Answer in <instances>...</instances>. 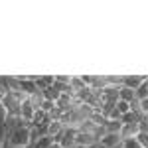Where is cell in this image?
Here are the masks:
<instances>
[{
	"instance_id": "cell-17",
	"label": "cell",
	"mask_w": 148,
	"mask_h": 148,
	"mask_svg": "<svg viewBox=\"0 0 148 148\" xmlns=\"http://www.w3.org/2000/svg\"><path fill=\"white\" fill-rule=\"evenodd\" d=\"M116 111L121 114H126V113H130V103H126V101H116Z\"/></svg>"
},
{
	"instance_id": "cell-21",
	"label": "cell",
	"mask_w": 148,
	"mask_h": 148,
	"mask_svg": "<svg viewBox=\"0 0 148 148\" xmlns=\"http://www.w3.org/2000/svg\"><path fill=\"white\" fill-rule=\"evenodd\" d=\"M138 142H140V146L142 148H148V134L146 132H138Z\"/></svg>"
},
{
	"instance_id": "cell-19",
	"label": "cell",
	"mask_w": 148,
	"mask_h": 148,
	"mask_svg": "<svg viewBox=\"0 0 148 148\" xmlns=\"http://www.w3.org/2000/svg\"><path fill=\"white\" fill-rule=\"evenodd\" d=\"M40 109H42L44 113H47V114H49L51 111H53V109H56V103H53V101H47V99H46V101L42 103V107H40Z\"/></svg>"
},
{
	"instance_id": "cell-24",
	"label": "cell",
	"mask_w": 148,
	"mask_h": 148,
	"mask_svg": "<svg viewBox=\"0 0 148 148\" xmlns=\"http://www.w3.org/2000/svg\"><path fill=\"white\" fill-rule=\"evenodd\" d=\"M140 111L144 114H148V99H142V101H140Z\"/></svg>"
},
{
	"instance_id": "cell-6",
	"label": "cell",
	"mask_w": 148,
	"mask_h": 148,
	"mask_svg": "<svg viewBox=\"0 0 148 148\" xmlns=\"http://www.w3.org/2000/svg\"><path fill=\"white\" fill-rule=\"evenodd\" d=\"M75 138H77V128H65L63 130V140H61V148H73L75 144Z\"/></svg>"
},
{
	"instance_id": "cell-7",
	"label": "cell",
	"mask_w": 148,
	"mask_h": 148,
	"mask_svg": "<svg viewBox=\"0 0 148 148\" xmlns=\"http://www.w3.org/2000/svg\"><path fill=\"white\" fill-rule=\"evenodd\" d=\"M34 113H36V107L32 105V101H30V99H26V101L22 103V107H20V116H22L24 121H30V123H32ZM32 126H34V125H32Z\"/></svg>"
},
{
	"instance_id": "cell-20",
	"label": "cell",
	"mask_w": 148,
	"mask_h": 148,
	"mask_svg": "<svg viewBox=\"0 0 148 148\" xmlns=\"http://www.w3.org/2000/svg\"><path fill=\"white\" fill-rule=\"evenodd\" d=\"M138 128H140V132L148 134V114H142V119L138 121Z\"/></svg>"
},
{
	"instance_id": "cell-28",
	"label": "cell",
	"mask_w": 148,
	"mask_h": 148,
	"mask_svg": "<svg viewBox=\"0 0 148 148\" xmlns=\"http://www.w3.org/2000/svg\"><path fill=\"white\" fill-rule=\"evenodd\" d=\"M0 148H4V146H2V144H0Z\"/></svg>"
},
{
	"instance_id": "cell-2",
	"label": "cell",
	"mask_w": 148,
	"mask_h": 148,
	"mask_svg": "<svg viewBox=\"0 0 148 148\" xmlns=\"http://www.w3.org/2000/svg\"><path fill=\"white\" fill-rule=\"evenodd\" d=\"M99 144H101V148H121V144H123V138H121V134L107 132V134H105V136L99 140Z\"/></svg>"
},
{
	"instance_id": "cell-18",
	"label": "cell",
	"mask_w": 148,
	"mask_h": 148,
	"mask_svg": "<svg viewBox=\"0 0 148 148\" xmlns=\"http://www.w3.org/2000/svg\"><path fill=\"white\" fill-rule=\"evenodd\" d=\"M10 138V130L6 128V125H0V144H4Z\"/></svg>"
},
{
	"instance_id": "cell-16",
	"label": "cell",
	"mask_w": 148,
	"mask_h": 148,
	"mask_svg": "<svg viewBox=\"0 0 148 148\" xmlns=\"http://www.w3.org/2000/svg\"><path fill=\"white\" fill-rule=\"evenodd\" d=\"M121 148H142V146H140L138 138H126V140H123Z\"/></svg>"
},
{
	"instance_id": "cell-14",
	"label": "cell",
	"mask_w": 148,
	"mask_h": 148,
	"mask_svg": "<svg viewBox=\"0 0 148 148\" xmlns=\"http://www.w3.org/2000/svg\"><path fill=\"white\" fill-rule=\"evenodd\" d=\"M30 101H32V105H34L36 109H40L42 107V103L46 101V97H44V91H36L32 97H30Z\"/></svg>"
},
{
	"instance_id": "cell-4",
	"label": "cell",
	"mask_w": 148,
	"mask_h": 148,
	"mask_svg": "<svg viewBox=\"0 0 148 148\" xmlns=\"http://www.w3.org/2000/svg\"><path fill=\"white\" fill-rule=\"evenodd\" d=\"M148 77L146 75H125V79H123V85L128 87V89H134L136 91L138 87H140V83H144Z\"/></svg>"
},
{
	"instance_id": "cell-13",
	"label": "cell",
	"mask_w": 148,
	"mask_h": 148,
	"mask_svg": "<svg viewBox=\"0 0 148 148\" xmlns=\"http://www.w3.org/2000/svg\"><path fill=\"white\" fill-rule=\"evenodd\" d=\"M47 119V113H44L42 109H36V113H34V116H32V125L34 126H38V125H42L44 121Z\"/></svg>"
},
{
	"instance_id": "cell-15",
	"label": "cell",
	"mask_w": 148,
	"mask_h": 148,
	"mask_svg": "<svg viewBox=\"0 0 148 148\" xmlns=\"http://www.w3.org/2000/svg\"><path fill=\"white\" fill-rule=\"evenodd\" d=\"M69 85H71V89L77 93V91H81L83 87H87L85 83H83V79L81 77H71V81H69Z\"/></svg>"
},
{
	"instance_id": "cell-27",
	"label": "cell",
	"mask_w": 148,
	"mask_h": 148,
	"mask_svg": "<svg viewBox=\"0 0 148 148\" xmlns=\"http://www.w3.org/2000/svg\"><path fill=\"white\" fill-rule=\"evenodd\" d=\"M73 148H83V146H73Z\"/></svg>"
},
{
	"instance_id": "cell-5",
	"label": "cell",
	"mask_w": 148,
	"mask_h": 148,
	"mask_svg": "<svg viewBox=\"0 0 148 148\" xmlns=\"http://www.w3.org/2000/svg\"><path fill=\"white\" fill-rule=\"evenodd\" d=\"M18 79H20V91H24L28 97H32L36 91H40L34 79H30V77H18Z\"/></svg>"
},
{
	"instance_id": "cell-26",
	"label": "cell",
	"mask_w": 148,
	"mask_h": 148,
	"mask_svg": "<svg viewBox=\"0 0 148 148\" xmlns=\"http://www.w3.org/2000/svg\"><path fill=\"white\" fill-rule=\"evenodd\" d=\"M49 148H61V144H56V142H53V144H51Z\"/></svg>"
},
{
	"instance_id": "cell-25",
	"label": "cell",
	"mask_w": 148,
	"mask_h": 148,
	"mask_svg": "<svg viewBox=\"0 0 148 148\" xmlns=\"http://www.w3.org/2000/svg\"><path fill=\"white\" fill-rule=\"evenodd\" d=\"M6 95H8V91H6V87H4V85L0 83V103H2L4 99H6Z\"/></svg>"
},
{
	"instance_id": "cell-9",
	"label": "cell",
	"mask_w": 148,
	"mask_h": 148,
	"mask_svg": "<svg viewBox=\"0 0 148 148\" xmlns=\"http://www.w3.org/2000/svg\"><path fill=\"white\" fill-rule=\"evenodd\" d=\"M105 128H107V132L121 134V130H123V123H121V121H111V119H107V123H105Z\"/></svg>"
},
{
	"instance_id": "cell-12",
	"label": "cell",
	"mask_w": 148,
	"mask_h": 148,
	"mask_svg": "<svg viewBox=\"0 0 148 148\" xmlns=\"http://www.w3.org/2000/svg\"><path fill=\"white\" fill-rule=\"evenodd\" d=\"M134 95H136L138 101H142V99H148V79L144 81V83H140V87H138L136 91H134Z\"/></svg>"
},
{
	"instance_id": "cell-23",
	"label": "cell",
	"mask_w": 148,
	"mask_h": 148,
	"mask_svg": "<svg viewBox=\"0 0 148 148\" xmlns=\"http://www.w3.org/2000/svg\"><path fill=\"white\" fill-rule=\"evenodd\" d=\"M6 119H8V113H6L4 105L0 103V125H4V123H6Z\"/></svg>"
},
{
	"instance_id": "cell-1",
	"label": "cell",
	"mask_w": 148,
	"mask_h": 148,
	"mask_svg": "<svg viewBox=\"0 0 148 148\" xmlns=\"http://www.w3.org/2000/svg\"><path fill=\"white\" fill-rule=\"evenodd\" d=\"M2 105H4V109H6L8 116H20V107H22V101H20L14 93H8V95H6V99L2 101Z\"/></svg>"
},
{
	"instance_id": "cell-8",
	"label": "cell",
	"mask_w": 148,
	"mask_h": 148,
	"mask_svg": "<svg viewBox=\"0 0 148 148\" xmlns=\"http://www.w3.org/2000/svg\"><path fill=\"white\" fill-rule=\"evenodd\" d=\"M140 128H138V123H132V125H123V130H121V138L126 140V138H136Z\"/></svg>"
},
{
	"instance_id": "cell-10",
	"label": "cell",
	"mask_w": 148,
	"mask_h": 148,
	"mask_svg": "<svg viewBox=\"0 0 148 148\" xmlns=\"http://www.w3.org/2000/svg\"><path fill=\"white\" fill-rule=\"evenodd\" d=\"M119 99L121 101H126V103H130L132 99H136V95H134V89H128V87H121V91H119Z\"/></svg>"
},
{
	"instance_id": "cell-22",
	"label": "cell",
	"mask_w": 148,
	"mask_h": 148,
	"mask_svg": "<svg viewBox=\"0 0 148 148\" xmlns=\"http://www.w3.org/2000/svg\"><path fill=\"white\" fill-rule=\"evenodd\" d=\"M69 81H71V77H67V75H56V83H61V85H69Z\"/></svg>"
},
{
	"instance_id": "cell-11",
	"label": "cell",
	"mask_w": 148,
	"mask_h": 148,
	"mask_svg": "<svg viewBox=\"0 0 148 148\" xmlns=\"http://www.w3.org/2000/svg\"><path fill=\"white\" fill-rule=\"evenodd\" d=\"M63 128H65V126L61 125V123H59V121H53V123H51V125H49V130H47V136H57V134H59V132H63Z\"/></svg>"
},
{
	"instance_id": "cell-3",
	"label": "cell",
	"mask_w": 148,
	"mask_h": 148,
	"mask_svg": "<svg viewBox=\"0 0 148 148\" xmlns=\"http://www.w3.org/2000/svg\"><path fill=\"white\" fill-rule=\"evenodd\" d=\"M75 144H77V146H83V148H89V146H93V144H99V138L95 136V134H89V132H81V130H77Z\"/></svg>"
}]
</instances>
